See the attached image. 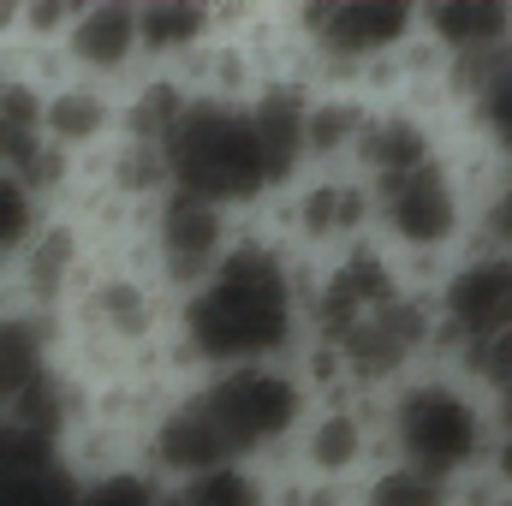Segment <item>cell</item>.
<instances>
[{
  "mask_svg": "<svg viewBox=\"0 0 512 506\" xmlns=\"http://www.w3.org/2000/svg\"><path fill=\"white\" fill-rule=\"evenodd\" d=\"M435 316H441V364L489 334H512V256L465 251L429 280Z\"/></svg>",
  "mask_w": 512,
  "mask_h": 506,
  "instance_id": "cell-8",
  "label": "cell"
},
{
  "mask_svg": "<svg viewBox=\"0 0 512 506\" xmlns=\"http://www.w3.org/2000/svg\"><path fill=\"white\" fill-rule=\"evenodd\" d=\"M310 340V262L274 233L239 239L233 256L173 304V352L197 370L298 364Z\"/></svg>",
  "mask_w": 512,
  "mask_h": 506,
  "instance_id": "cell-2",
  "label": "cell"
},
{
  "mask_svg": "<svg viewBox=\"0 0 512 506\" xmlns=\"http://www.w3.org/2000/svg\"><path fill=\"white\" fill-rule=\"evenodd\" d=\"M423 42L447 66H477L512 42V6L507 0H435L417 12Z\"/></svg>",
  "mask_w": 512,
  "mask_h": 506,
  "instance_id": "cell-13",
  "label": "cell"
},
{
  "mask_svg": "<svg viewBox=\"0 0 512 506\" xmlns=\"http://www.w3.org/2000/svg\"><path fill=\"white\" fill-rule=\"evenodd\" d=\"M60 316H42L18 298H0V411H18L60 370Z\"/></svg>",
  "mask_w": 512,
  "mask_h": 506,
  "instance_id": "cell-12",
  "label": "cell"
},
{
  "mask_svg": "<svg viewBox=\"0 0 512 506\" xmlns=\"http://www.w3.org/2000/svg\"><path fill=\"white\" fill-rule=\"evenodd\" d=\"M42 131L60 155L72 161H96L120 143V90L114 84H96V78H78V72H60L48 84V114Z\"/></svg>",
  "mask_w": 512,
  "mask_h": 506,
  "instance_id": "cell-11",
  "label": "cell"
},
{
  "mask_svg": "<svg viewBox=\"0 0 512 506\" xmlns=\"http://www.w3.org/2000/svg\"><path fill=\"white\" fill-rule=\"evenodd\" d=\"M471 251L512 256V161L471 167Z\"/></svg>",
  "mask_w": 512,
  "mask_h": 506,
  "instance_id": "cell-17",
  "label": "cell"
},
{
  "mask_svg": "<svg viewBox=\"0 0 512 506\" xmlns=\"http://www.w3.org/2000/svg\"><path fill=\"white\" fill-rule=\"evenodd\" d=\"M167 506H280V495L262 465H215L167 483Z\"/></svg>",
  "mask_w": 512,
  "mask_h": 506,
  "instance_id": "cell-16",
  "label": "cell"
},
{
  "mask_svg": "<svg viewBox=\"0 0 512 506\" xmlns=\"http://www.w3.org/2000/svg\"><path fill=\"white\" fill-rule=\"evenodd\" d=\"M60 66L96 84L126 90L131 78L143 72V30H137V6L131 0H96L78 6L66 42H60Z\"/></svg>",
  "mask_w": 512,
  "mask_h": 506,
  "instance_id": "cell-9",
  "label": "cell"
},
{
  "mask_svg": "<svg viewBox=\"0 0 512 506\" xmlns=\"http://www.w3.org/2000/svg\"><path fill=\"white\" fill-rule=\"evenodd\" d=\"M48 215L54 209L42 203V191L30 179H18V173L0 167V274H12V262L30 251V239L42 233Z\"/></svg>",
  "mask_w": 512,
  "mask_h": 506,
  "instance_id": "cell-20",
  "label": "cell"
},
{
  "mask_svg": "<svg viewBox=\"0 0 512 506\" xmlns=\"http://www.w3.org/2000/svg\"><path fill=\"white\" fill-rule=\"evenodd\" d=\"M137 30H143V66L149 72H179L215 42L221 12L197 6V0H143L137 6Z\"/></svg>",
  "mask_w": 512,
  "mask_h": 506,
  "instance_id": "cell-14",
  "label": "cell"
},
{
  "mask_svg": "<svg viewBox=\"0 0 512 506\" xmlns=\"http://www.w3.org/2000/svg\"><path fill=\"white\" fill-rule=\"evenodd\" d=\"M489 495H507L512 501V423H495V441H489V459H483V477H477Z\"/></svg>",
  "mask_w": 512,
  "mask_h": 506,
  "instance_id": "cell-21",
  "label": "cell"
},
{
  "mask_svg": "<svg viewBox=\"0 0 512 506\" xmlns=\"http://www.w3.org/2000/svg\"><path fill=\"white\" fill-rule=\"evenodd\" d=\"M441 102L459 114L483 161H512V42L477 66H447Z\"/></svg>",
  "mask_w": 512,
  "mask_h": 506,
  "instance_id": "cell-10",
  "label": "cell"
},
{
  "mask_svg": "<svg viewBox=\"0 0 512 506\" xmlns=\"http://www.w3.org/2000/svg\"><path fill=\"white\" fill-rule=\"evenodd\" d=\"M239 239H245V233H239V215H233V209H221V203H209V197H191V191H173V197H161V203L149 209L137 262H143V268L173 292V304H179L185 292H197V286L233 256Z\"/></svg>",
  "mask_w": 512,
  "mask_h": 506,
  "instance_id": "cell-6",
  "label": "cell"
},
{
  "mask_svg": "<svg viewBox=\"0 0 512 506\" xmlns=\"http://www.w3.org/2000/svg\"><path fill=\"white\" fill-rule=\"evenodd\" d=\"M286 459H292V477H304V483L358 489L387 459L382 399H316Z\"/></svg>",
  "mask_w": 512,
  "mask_h": 506,
  "instance_id": "cell-7",
  "label": "cell"
},
{
  "mask_svg": "<svg viewBox=\"0 0 512 506\" xmlns=\"http://www.w3.org/2000/svg\"><path fill=\"white\" fill-rule=\"evenodd\" d=\"M197 108V90L179 78V72H137L126 90H120V137L143 143V149H167L179 126L191 120Z\"/></svg>",
  "mask_w": 512,
  "mask_h": 506,
  "instance_id": "cell-15",
  "label": "cell"
},
{
  "mask_svg": "<svg viewBox=\"0 0 512 506\" xmlns=\"http://www.w3.org/2000/svg\"><path fill=\"white\" fill-rule=\"evenodd\" d=\"M447 364L477 387V399L495 411V423H512V334L471 340V346H459Z\"/></svg>",
  "mask_w": 512,
  "mask_h": 506,
  "instance_id": "cell-19",
  "label": "cell"
},
{
  "mask_svg": "<svg viewBox=\"0 0 512 506\" xmlns=\"http://www.w3.org/2000/svg\"><path fill=\"white\" fill-rule=\"evenodd\" d=\"M376 239L423 286L471 251V161L441 155L411 173L376 179Z\"/></svg>",
  "mask_w": 512,
  "mask_h": 506,
  "instance_id": "cell-4",
  "label": "cell"
},
{
  "mask_svg": "<svg viewBox=\"0 0 512 506\" xmlns=\"http://www.w3.org/2000/svg\"><path fill=\"white\" fill-rule=\"evenodd\" d=\"M459 501H465V489H453V483H441V477H429L405 459H382L352 489V506H459Z\"/></svg>",
  "mask_w": 512,
  "mask_h": 506,
  "instance_id": "cell-18",
  "label": "cell"
},
{
  "mask_svg": "<svg viewBox=\"0 0 512 506\" xmlns=\"http://www.w3.org/2000/svg\"><path fill=\"white\" fill-rule=\"evenodd\" d=\"M268 209H274L268 233L292 256H304L310 268L376 239V179H364L358 167L298 173Z\"/></svg>",
  "mask_w": 512,
  "mask_h": 506,
  "instance_id": "cell-5",
  "label": "cell"
},
{
  "mask_svg": "<svg viewBox=\"0 0 512 506\" xmlns=\"http://www.w3.org/2000/svg\"><path fill=\"white\" fill-rule=\"evenodd\" d=\"M310 405L316 399L298 376V364L197 370L149 417L137 459L161 483H179L215 465H268L292 453Z\"/></svg>",
  "mask_w": 512,
  "mask_h": 506,
  "instance_id": "cell-1",
  "label": "cell"
},
{
  "mask_svg": "<svg viewBox=\"0 0 512 506\" xmlns=\"http://www.w3.org/2000/svg\"><path fill=\"white\" fill-rule=\"evenodd\" d=\"M489 441H495V411L477 399V387L453 364H435L423 376L399 381L382 399L387 459H405L453 489H471L483 477Z\"/></svg>",
  "mask_w": 512,
  "mask_h": 506,
  "instance_id": "cell-3",
  "label": "cell"
}]
</instances>
